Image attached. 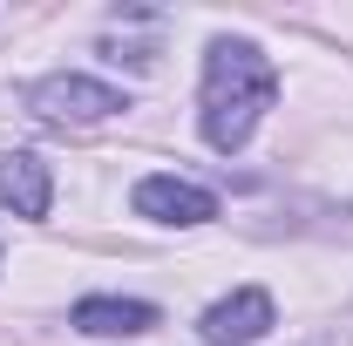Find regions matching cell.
<instances>
[{"label": "cell", "instance_id": "1", "mask_svg": "<svg viewBox=\"0 0 353 346\" xmlns=\"http://www.w3.org/2000/svg\"><path fill=\"white\" fill-rule=\"evenodd\" d=\"M272 95H279V75H272V61H265L252 41H211L204 54V95H197V109H204V143L211 150H245L252 130H259V116L272 109Z\"/></svg>", "mask_w": 353, "mask_h": 346}, {"label": "cell", "instance_id": "2", "mask_svg": "<svg viewBox=\"0 0 353 346\" xmlns=\"http://www.w3.org/2000/svg\"><path fill=\"white\" fill-rule=\"evenodd\" d=\"M28 109L41 123H61V130H82V123H102L116 109H130V95L109 82H88V75H48V82L28 88Z\"/></svg>", "mask_w": 353, "mask_h": 346}, {"label": "cell", "instance_id": "3", "mask_svg": "<svg viewBox=\"0 0 353 346\" xmlns=\"http://www.w3.org/2000/svg\"><path fill=\"white\" fill-rule=\"evenodd\" d=\"M265 326H272V292L245 285V292H231V299L211 305L197 333H204L211 346H252V340H265Z\"/></svg>", "mask_w": 353, "mask_h": 346}, {"label": "cell", "instance_id": "4", "mask_svg": "<svg viewBox=\"0 0 353 346\" xmlns=\"http://www.w3.org/2000/svg\"><path fill=\"white\" fill-rule=\"evenodd\" d=\"M136 211L157 217V224H211L218 217V197L183 183V176H143L136 183Z\"/></svg>", "mask_w": 353, "mask_h": 346}, {"label": "cell", "instance_id": "5", "mask_svg": "<svg viewBox=\"0 0 353 346\" xmlns=\"http://www.w3.org/2000/svg\"><path fill=\"white\" fill-rule=\"evenodd\" d=\"M48 197H54V176L41 156H28V150L0 156V204L14 217H48Z\"/></svg>", "mask_w": 353, "mask_h": 346}, {"label": "cell", "instance_id": "6", "mask_svg": "<svg viewBox=\"0 0 353 346\" xmlns=\"http://www.w3.org/2000/svg\"><path fill=\"white\" fill-rule=\"evenodd\" d=\"M75 326L95 333V340H130V333L157 326V305H143V299H82L75 305Z\"/></svg>", "mask_w": 353, "mask_h": 346}]
</instances>
